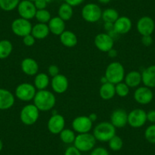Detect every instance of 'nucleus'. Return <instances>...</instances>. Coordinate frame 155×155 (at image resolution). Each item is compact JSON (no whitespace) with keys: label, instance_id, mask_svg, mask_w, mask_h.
<instances>
[{"label":"nucleus","instance_id":"11","mask_svg":"<svg viewBox=\"0 0 155 155\" xmlns=\"http://www.w3.org/2000/svg\"><path fill=\"white\" fill-rule=\"evenodd\" d=\"M72 129L78 134L87 133L93 126V122L87 116H80L74 119L72 122Z\"/></svg>","mask_w":155,"mask_h":155},{"label":"nucleus","instance_id":"12","mask_svg":"<svg viewBox=\"0 0 155 155\" xmlns=\"http://www.w3.org/2000/svg\"><path fill=\"white\" fill-rule=\"evenodd\" d=\"M17 8L20 17L29 21L35 18L36 12L37 11L34 2L29 0L21 1Z\"/></svg>","mask_w":155,"mask_h":155},{"label":"nucleus","instance_id":"26","mask_svg":"<svg viewBox=\"0 0 155 155\" xmlns=\"http://www.w3.org/2000/svg\"><path fill=\"white\" fill-rule=\"evenodd\" d=\"M99 94L103 100L108 101L114 97L116 95V89H115V84L112 83L107 82L105 84H102L99 90Z\"/></svg>","mask_w":155,"mask_h":155},{"label":"nucleus","instance_id":"6","mask_svg":"<svg viewBox=\"0 0 155 155\" xmlns=\"http://www.w3.org/2000/svg\"><path fill=\"white\" fill-rule=\"evenodd\" d=\"M102 10L101 7L95 3H88L83 7L81 16L85 21L95 23L102 17Z\"/></svg>","mask_w":155,"mask_h":155},{"label":"nucleus","instance_id":"16","mask_svg":"<svg viewBox=\"0 0 155 155\" xmlns=\"http://www.w3.org/2000/svg\"><path fill=\"white\" fill-rule=\"evenodd\" d=\"M110 123L115 128H124L128 124V113L123 109H116L112 113Z\"/></svg>","mask_w":155,"mask_h":155},{"label":"nucleus","instance_id":"42","mask_svg":"<svg viewBox=\"0 0 155 155\" xmlns=\"http://www.w3.org/2000/svg\"><path fill=\"white\" fill-rule=\"evenodd\" d=\"M141 43L145 47H150L153 44V38H152L151 35L142 36V37H141Z\"/></svg>","mask_w":155,"mask_h":155},{"label":"nucleus","instance_id":"43","mask_svg":"<svg viewBox=\"0 0 155 155\" xmlns=\"http://www.w3.org/2000/svg\"><path fill=\"white\" fill-rule=\"evenodd\" d=\"M84 0H65V2L67 4L71 5V7H75L80 5L84 2Z\"/></svg>","mask_w":155,"mask_h":155},{"label":"nucleus","instance_id":"47","mask_svg":"<svg viewBox=\"0 0 155 155\" xmlns=\"http://www.w3.org/2000/svg\"><path fill=\"white\" fill-rule=\"evenodd\" d=\"M88 117H89V118H90V120H91V121L93 122V123L95 121V120H97V115L95 114V113H91V114L89 115Z\"/></svg>","mask_w":155,"mask_h":155},{"label":"nucleus","instance_id":"52","mask_svg":"<svg viewBox=\"0 0 155 155\" xmlns=\"http://www.w3.org/2000/svg\"><path fill=\"white\" fill-rule=\"evenodd\" d=\"M29 1H31V2H34V1H36V0H29Z\"/></svg>","mask_w":155,"mask_h":155},{"label":"nucleus","instance_id":"27","mask_svg":"<svg viewBox=\"0 0 155 155\" xmlns=\"http://www.w3.org/2000/svg\"><path fill=\"white\" fill-rule=\"evenodd\" d=\"M50 84V78L46 73H39L34 78V85L38 91L46 90Z\"/></svg>","mask_w":155,"mask_h":155},{"label":"nucleus","instance_id":"4","mask_svg":"<svg viewBox=\"0 0 155 155\" xmlns=\"http://www.w3.org/2000/svg\"><path fill=\"white\" fill-rule=\"evenodd\" d=\"M96 138L93 134H78L74 141V146L81 152H88L92 150L96 144Z\"/></svg>","mask_w":155,"mask_h":155},{"label":"nucleus","instance_id":"19","mask_svg":"<svg viewBox=\"0 0 155 155\" xmlns=\"http://www.w3.org/2000/svg\"><path fill=\"white\" fill-rule=\"evenodd\" d=\"M15 104V96L7 89L0 88V110L12 108Z\"/></svg>","mask_w":155,"mask_h":155},{"label":"nucleus","instance_id":"44","mask_svg":"<svg viewBox=\"0 0 155 155\" xmlns=\"http://www.w3.org/2000/svg\"><path fill=\"white\" fill-rule=\"evenodd\" d=\"M147 121L155 123V110H150L147 113Z\"/></svg>","mask_w":155,"mask_h":155},{"label":"nucleus","instance_id":"13","mask_svg":"<svg viewBox=\"0 0 155 155\" xmlns=\"http://www.w3.org/2000/svg\"><path fill=\"white\" fill-rule=\"evenodd\" d=\"M65 120L63 116L60 114H53L49 119L47 123V128L49 132L53 135H59L61 132L65 129Z\"/></svg>","mask_w":155,"mask_h":155},{"label":"nucleus","instance_id":"35","mask_svg":"<svg viewBox=\"0 0 155 155\" xmlns=\"http://www.w3.org/2000/svg\"><path fill=\"white\" fill-rule=\"evenodd\" d=\"M115 89H116V94L120 97H125L129 94V87L123 81L115 84Z\"/></svg>","mask_w":155,"mask_h":155},{"label":"nucleus","instance_id":"31","mask_svg":"<svg viewBox=\"0 0 155 155\" xmlns=\"http://www.w3.org/2000/svg\"><path fill=\"white\" fill-rule=\"evenodd\" d=\"M59 137H60V139L62 142L69 144L74 143L76 135L74 134V130H71L69 129H64L59 133Z\"/></svg>","mask_w":155,"mask_h":155},{"label":"nucleus","instance_id":"17","mask_svg":"<svg viewBox=\"0 0 155 155\" xmlns=\"http://www.w3.org/2000/svg\"><path fill=\"white\" fill-rule=\"evenodd\" d=\"M50 84L53 91L57 94H63L68 90V80L64 74H59L52 78Z\"/></svg>","mask_w":155,"mask_h":155},{"label":"nucleus","instance_id":"28","mask_svg":"<svg viewBox=\"0 0 155 155\" xmlns=\"http://www.w3.org/2000/svg\"><path fill=\"white\" fill-rule=\"evenodd\" d=\"M58 16L65 21H69L73 16V7L66 2L62 3L58 10Z\"/></svg>","mask_w":155,"mask_h":155},{"label":"nucleus","instance_id":"36","mask_svg":"<svg viewBox=\"0 0 155 155\" xmlns=\"http://www.w3.org/2000/svg\"><path fill=\"white\" fill-rule=\"evenodd\" d=\"M144 138L148 142L155 144V124L148 126L144 132Z\"/></svg>","mask_w":155,"mask_h":155},{"label":"nucleus","instance_id":"8","mask_svg":"<svg viewBox=\"0 0 155 155\" xmlns=\"http://www.w3.org/2000/svg\"><path fill=\"white\" fill-rule=\"evenodd\" d=\"M32 25L29 20L19 18L15 19L11 25L12 32L18 37H24L26 35L31 34Z\"/></svg>","mask_w":155,"mask_h":155},{"label":"nucleus","instance_id":"7","mask_svg":"<svg viewBox=\"0 0 155 155\" xmlns=\"http://www.w3.org/2000/svg\"><path fill=\"white\" fill-rule=\"evenodd\" d=\"M36 93H37V89L34 84L25 82L17 86L15 94L16 97L20 101L28 102L34 100Z\"/></svg>","mask_w":155,"mask_h":155},{"label":"nucleus","instance_id":"29","mask_svg":"<svg viewBox=\"0 0 155 155\" xmlns=\"http://www.w3.org/2000/svg\"><path fill=\"white\" fill-rule=\"evenodd\" d=\"M13 50V46L8 40L0 41V59L8 58L11 55Z\"/></svg>","mask_w":155,"mask_h":155},{"label":"nucleus","instance_id":"3","mask_svg":"<svg viewBox=\"0 0 155 155\" xmlns=\"http://www.w3.org/2000/svg\"><path fill=\"white\" fill-rule=\"evenodd\" d=\"M93 135L97 141L108 142L114 135H116V128L111 123L102 122L95 126Z\"/></svg>","mask_w":155,"mask_h":155},{"label":"nucleus","instance_id":"49","mask_svg":"<svg viewBox=\"0 0 155 155\" xmlns=\"http://www.w3.org/2000/svg\"><path fill=\"white\" fill-rule=\"evenodd\" d=\"M101 81L102 82V84H105V83L108 82V81L107 80V78H106L105 76H104V77H102V78L101 79Z\"/></svg>","mask_w":155,"mask_h":155},{"label":"nucleus","instance_id":"46","mask_svg":"<svg viewBox=\"0 0 155 155\" xmlns=\"http://www.w3.org/2000/svg\"><path fill=\"white\" fill-rule=\"evenodd\" d=\"M107 53H108V56L111 58H115L117 56V51L116 50H114L113 48L112 50H110L109 52H107Z\"/></svg>","mask_w":155,"mask_h":155},{"label":"nucleus","instance_id":"38","mask_svg":"<svg viewBox=\"0 0 155 155\" xmlns=\"http://www.w3.org/2000/svg\"><path fill=\"white\" fill-rule=\"evenodd\" d=\"M90 155H110L109 152L105 147H94L91 152Z\"/></svg>","mask_w":155,"mask_h":155},{"label":"nucleus","instance_id":"37","mask_svg":"<svg viewBox=\"0 0 155 155\" xmlns=\"http://www.w3.org/2000/svg\"><path fill=\"white\" fill-rule=\"evenodd\" d=\"M36 42V39L31 34L26 35L23 37V43L27 47H32Z\"/></svg>","mask_w":155,"mask_h":155},{"label":"nucleus","instance_id":"5","mask_svg":"<svg viewBox=\"0 0 155 155\" xmlns=\"http://www.w3.org/2000/svg\"><path fill=\"white\" fill-rule=\"evenodd\" d=\"M40 116V110L33 104H28L21 109L20 113V120L26 126H32L37 123Z\"/></svg>","mask_w":155,"mask_h":155},{"label":"nucleus","instance_id":"53","mask_svg":"<svg viewBox=\"0 0 155 155\" xmlns=\"http://www.w3.org/2000/svg\"><path fill=\"white\" fill-rule=\"evenodd\" d=\"M8 155H10V154H8Z\"/></svg>","mask_w":155,"mask_h":155},{"label":"nucleus","instance_id":"32","mask_svg":"<svg viewBox=\"0 0 155 155\" xmlns=\"http://www.w3.org/2000/svg\"><path fill=\"white\" fill-rule=\"evenodd\" d=\"M21 0H0V8L5 12H11L15 9Z\"/></svg>","mask_w":155,"mask_h":155},{"label":"nucleus","instance_id":"40","mask_svg":"<svg viewBox=\"0 0 155 155\" xmlns=\"http://www.w3.org/2000/svg\"><path fill=\"white\" fill-rule=\"evenodd\" d=\"M48 74L52 78L58 75L59 74V68L56 65H50L48 68Z\"/></svg>","mask_w":155,"mask_h":155},{"label":"nucleus","instance_id":"22","mask_svg":"<svg viewBox=\"0 0 155 155\" xmlns=\"http://www.w3.org/2000/svg\"><path fill=\"white\" fill-rule=\"evenodd\" d=\"M47 25L50 32L56 36H60L65 31V21L60 18L59 16L52 18Z\"/></svg>","mask_w":155,"mask_h":155},{"label":"nucleus","instance_id":"14","mask_svg":"<svg viewBox=\"0 0 155 155\" xmlns=\"http://www.w3.org/2000/svg\"><path fill=\"white\" fill-rule=\"evenodd\" d=\"M136 28L141 36L151 35L154 31V21L149 16H143L137 22Z\"/></svg>","mask_w":155,"mask_h":155},{"label":"nucleus","instance_id":"21","mask_svg":"<svg viewBox=\"0 0 155 155\" xmlns=\"http://www.w3.org/2000/svg\"><path fill=\"white\" fill-rule=\"evenodd\" d=\"M141 78L144 86L149 88L155 87V65L146 68L141 73Z\"/></svg>","mask_w":155,"mask_h":155},{"label":"nucleus","instance_id":"15","mask_svg":"<svg viewBox=\"0 0 155 155\" xmlns=\"http://www.w3.org/2000/svg\"><path fill=\"white\" fill-rule=\"evenodd\" d=\"M153 98V94L150 88L144 86L139 87L134 92V99L138 104L146 105L150 104Z\"/></svg>","mask_w":155,"mask_h":155},{"label":"nucleus","instance_id":"30","mask_svg":"<svg viewBox=\"0 0 155 155\" xmlns=\"http://www.w3.org/2000/svg\"><path fill=\"white\" fill-rule=\"evenodd\" d=\"M119 12L114 8H107L102 12V17L101 18L103 19L105 23H113L114 24L117 19L119 18Z\"/></svg>","mask_w":155,"mask_h":155},{"label":"nucleus","instance_id":"33","mask_svg":"<svg viewBox=\"0 0 155 155\" xmlns=\"http://www.w3.org/2000/svg\"><path fill=\"white\" fill-rule=\"evenodd\" d=\"M35 18L37 19L39 23L43 24H48L50 21L51 18V14L50 12L47 9L37 10L35 15Z\"/></svg>","mask_w":155,"mask_h":155},{"label":"nucleus","instance_id":"2","mask_svg":"<svg viewBox=\"0 0 155 155\" xmlns=\"http://www.w3.org/2000/svg\"><path fill=\"white\" fill-rule=\"evenodd\" d=\"M125 75L124 67L119 62H113L109 64L104 74L108 82L113 84L122 82L124 80Z\"/></svg>","mask_w":155,"mask_h":155},{"label":"nucleus","instance_id":"50","mask_svg":"<svg viewBox=\"0 0 155 155\" xmlns=\"http://www.w3.org/2000/svg\"><path fill=\"white\" fill-rule=\"evenodd\" d=\"M2 148H3V143H2V140L0 139V151L2 150Z\"/></svg>","mask_w":155,"mask_h":155},{"label":"nucleus","instance_id":"9","mask_svg":"<svg viewBox=\"0 0 155 155\" xmlns=\"http://www.w3.org/2000/svg\"><path fill=\"white\" fill-rule=\"evenodd\" d=\"M147 122V113L141 109H135L128 113V124L132 128L138 129Z\"/></svg>","mask_w":155,"mask_h":155},{"label":"nucleus","instance_id":"41","mask_svg":"<svg viewBox=\"0 0 155 155\" xmlns=\"http://www.w3.org/2000/svg\"><path fill=\"white\" fill-rule=\"evenodd\" d=\"M34 3L37 10L46 9L47 5H48L45 0H36V1L34 2Z\"/></svg>","mask_w":155,"mask_h":155},{"label":"nucleus","instance_id":"1","mask_svg":"<svg viewBox=\"0 0 155 155\" xmlns=\"http://www.w3.org/2000/svg\"><path fill=\"white\" fill-rule=\"evenodd\" d=\"M34 104L40 111H48L56 105V99L51 91L47 90L38 91L34 98Z\"/></svg>","mask_w":155,"mask_h":155},{"label":"nucleus","instance_id":"48","mask_svg":"<svg viewBox=\"0 0 155 155\" xmlns=\"http://www.w3.org/2000/svg\"><path fill=\"white\" fill-rule=\"evenodd\" d=\"M97 1L100 2V3L104 4V5H105V4L109 3L111 0H97Z\"/></svg>","mask_w":155,"mask_h":155},{"label":"nucleus","instance_id":"25","mask_svg":"<svg viewBox=\"0 0 155 155\" xmlns=\"http://www.w3.org/2000/svg\"><path fill=\"white\" fill-rule=\"evenodd\" d=\"M60 41L66 47H74L78 44V37L75 34L70 31H65L60 36Z\"/></svg>","mask_w":155,"mask_h":155},{"label":"nucleus","instance_id":"45","mask_svg":"<svg viewBox=\"0 0 155 155\" xmlns=\"http://www.w3.org/2000/svg\"><path fill=\"white\" fill-rule=\"evenodd\" d=\"M104 28L108 32H110V31H113L114 32V28H113V23H105L104 24Z\"/></svg>","mask_w":155,"mask_h":155},{"label":"nucleus","instance_id":"39","mask_svg":"<svg viewBox=\"0 0 155 155\" xmlns=\"http://www.w3.org/2000/svg\"><path fill=\"white\" fill-rule=\"evenodd\" d=\"M64 155H81V152L73 145L70 146L65 150Z\"/></svg>","mask_w":155,"mask_h":155},{"label":"nucleus","instance_id":"18","mask_svg":"<svg viewBox=\"0 0 155 155\" xmlns=\"http://www.w3.org/2000/svg\"><path fill=\"white\" fill-rule=\"evenodd\" d=\"M132 27V21L126 16H120L113 24L114 32L118 34H127L131 31Z\"/></svg>","mask_w":155,"mask_h":155},{"label":"nucleus","instance_id":"51","mask_svg":"<svg viewBox=\"0 0 155 155\" xmlns=\"http://www.w3.org/2000/svg\"><path fill=\"white\" fill-rule=\"evenodd\" d=\"M45 1L47 2V4H49V3H51V2H53V0H45Z\"/></svg>","mask_w":155,"mask_h":155},{"label":"nucleus","instance_id":"10","mask_svg":"<svg viewBox=\"0 0 155 155\" xmlns=\"http://www.w3.org/2000/svg\"><path fill=\"white\" fill-rule=\"evenodd\" d=\"M94 44L97 48L101 52L107 53L113 48L114 40L110 34L101 33L95 37Z\"/></svg>","mask_w":155,"mask_h":155},{"label":"nucleus","instance_id":"23","mask_svg":"<svg viewBox=\"0 0 155 155\" xmlns=\"http://www.w3.org/2000/svg\"><path fill=\"white\" fill-rule=\"evenodd\" d=\"M50 29L47 24L37 23L32 27L31 34L35 37V39L43 40L48 37L50 34Z\"/></svg>","mask_w":155,"mask_h":155},{"label":"nucleus","instance_id":"34","mask_svg":"<svg viewBox=\"0 0 155 155\" xmlns=\"http://www.w3.org/2000/svg\"><path fill=\"white\" fill-rule=\"evenodd\" d=\"M109 142V147L113 151H119L123 148V139L120 138L118 135H114Z\"/></svg>","mask_w":155,"mask_h":155},{"label":"nucleus","instance_id":"24","mask_svg":"<svg viewBox=\"0 0 155 155\" xmlns=\"http://www.w3.org/2000/svg\"><path fill=\"white\" fill-rule=\"evenodd\" d=\"M125 83L129 87H136L142 82L141 74L138 71H131L125 75Z\"/></svg>","mask_w":155,"mask_h":155},{"label":"nucleus","instance_id":"20","mask_svg":"<svg viewBox=\"0 0 155 155\" xmlns=\"http://www.w3.org/2000/svg\"><path fill=\"white\" fill-rule=\"evenodd\" d=\"M21 68L25 74L34 76L38 73L39 65L35 59L32 58H25L21 63Z\"/></svg>","mask_w":155,"mask_h":155}]
</instances>
